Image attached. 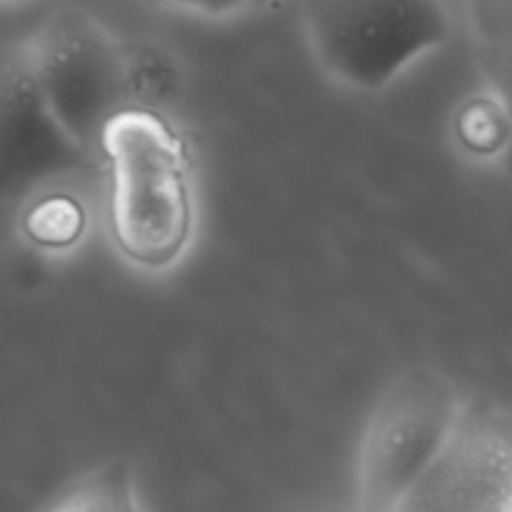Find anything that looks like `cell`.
Returning a JSON list of instances; mask_svg holds the SVG:
<instances>
[{
    "label": "cell",
    "mask_w": 512,
    "mask_h": 512,
    "mask_svg": "<svg viewBox=\"0 0 512 512\" xmlns=\"http://www.w3.org/2000/svg\"><path fill=\"white\" fill-rule=\"evenodd\" d=\"M465 405L433 368H410L373 405L355 460V510L403 512L448 450Z\"/></svg>",
    "instance_id": "obj_2"
},
{
    "label": "cell",
    "mask_w": 512,
    "mask_h": 512,
    "mask_svg": "<svg viewBox=\"0 0 512 512\" xmlns=\"http://www.w3.org/2000/svg\"><path fill=\"white\" fill-rule=\"evenodd\" d=\"M95 160L50 110L28 45H0V200H18Z\"/></svg>",
    "instance_id": "obj_5"
},
{
    "label": "cell",
    "mask_w": 512,
    "mask_h": 512,
    "mask_svg": "<svg viewBox=\"0 0 512 512\" xmlns=\"http://www.w3.org/2000/svg\"><path fill=\"white\" fill-rule=\"evenodd\" d=\"M98 158L110 173L108 225L115 250L150 273L180 263L198 223L183 135L160 110L128 105L105 125Z\"/></svg>",
    "instance_id": "obj_1"
},
{
    "label": "cell",
    "mask_w": 512,
    "mask_h": 512,
    "mask_svg": "<svg viewBox=\"0 0 512 512\" xmlns=\"http://www.w3.org/2000/svg\"><path fill=\"white\" fill-rule=\"evenodd\" d=\"M170 3L188 10V13L203 15V18H235V15L268 8L278 0H170Z\"/></svg>",
    "instance_id": "obj_12"
},
{
    "label": "cell",
    "mask_w": 512,
    "mask_h": 512,
    "mask_svg": "<svg viewBox=\"0 0 512 512\" xmlns=\"http://www.w3.org/2000/svg\"><path fill=\"white\" fill-rule=\"evenodd\" d=\"M50 110L65 133L98 158L105 125L128 108V48L80 8L50 13L25 40Z\"/></svg>",
    "instance_id": "obj_4"
},
{
    "label": "cell",
    "mask_w": 512,
    "mask_h": 512,
    "mask_svg": "<svg viewBox=\"0 0 512 512\" xmlns=\"http://www.w3.org/2000/svg\"><path fill=\"white\" fill-rule=\"evenodd\" d=\"M308 40L328 78L380 93L450 38L443 0H308Z\"/></svg>",
    "instance_id": "obj_3"
},
{
    "label": "cell",
    "mask_w": 512,
    "mask_h": 512,
    "mask_svg": "<svg viewBox=\"0 0 512 512\" xmlns=\"http://www.w3.org/2000/svg\"><path fill=\"white\" fill-rule=\"evenodd\" d=\"M0 3H18V0H0Z\"/></svg>",
    "instance_id": "obj_13"
},
{
    "label": "cell",
    "mask_w": 512,
    "mask_h": 512,
    "mask_svg": "<svg viewBox=\"0 0 512 512\" xmlns=\"http://www.w3.org/2000/svg\"><path fill=\"white\" fill-rule=\"evenodd\" d=\"M45 512H145L133 468L110 460L70 485Z\"/></svg>",
    "instance_id": "obj_7"
},
{
    "label": "cell",
    "mask_w": 512,
    "mask_h": 512,
    "mask_svg": "<svg viewBox=\"0 0 512 512\" xmlns=\"http://www.w3.org/2000/svg\"><path fill=\"white\" fill-rule=\"evenodd\" d=\"M483 55V70H485V83H488L490 93L498 98L503 105L505 118H508L510 128V143L505 150V170L512 183V48L505 50H480Z\"/></svg>",
    "instance_id": "obj_11"
},
{
    "label": "cell",
    "mask_w": 512,
    "mask_h": 512,
    "mask_svg": "<svg viewBox=\"0 0 512 512\" xmlns=\"http://www.w3.org/2000/svg\"><path fill=\"white\" fill-rule=\"evenodd\" d=\"M480 50L512 48V0H468Z\"/></svg>",
    "instance_id": "obj_10"
},
{
    "label": "cell",
    "mask_w": 512,
    "mask_h": 512,
    "mask_svg": "<svg viewBox=\"0 0 512 512\" xmlns=\"http://www.w3.org/2000/svg\"><path fill=\"white\" fill-rule=\"evenodd\" d=\"M128 48L130 103L158 110L178 90L180 70L173 55L158 45H125Z\"/></svg>",
    "instance_id": "obj_8"
},
{
    "label": "cell",
    "mask_w": 512,
    "mask_h": 512,
    "mask_svg": "<svg viewBox=\"0 0 512 512\" xmlns=\"http://www.w3.org/2000/svg\"><path fill=\"white\" fill-rule=\"evenodd\" d=\"M403 512H512V420L465 405L448 450Z\"/></svg>",
    "instance_id": "obj_6"
},
{
    "label": "cell",
    "mask_w": 512,
    "mask_h": 512,
    "mask_svg": "<svg viewBox=\"0 0 512 512\" xmlns=\"http://www.w3.org/2000/svg\"><path fill=\"white\" fill-rule=\"evenodd\" d=\"M458 138L470 153L503 155L505 158L510 143L508 118H505L503 105L490 90L463 105L458 115Z\"/></svg>",
    "instance_id": "obj_9"
}]
</instances>
